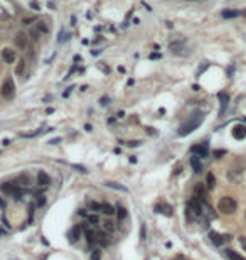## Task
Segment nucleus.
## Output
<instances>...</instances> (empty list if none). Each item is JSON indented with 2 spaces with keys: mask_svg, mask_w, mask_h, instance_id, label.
<instances>
[{
  "mask_svg": "<svg viewBox=\"0 0 246 260\" xmlns=\"http://www.w3.org/2000/svg\"><path fill=\"white\" fill-rule=\"evenodd\" d=\"M202 120H204V115H202L201 112L192 113V115L189 117V120H187L184 125H180V129H179V132H177L179 137H185V135H189L191 132H194V130L202 123Z\"/></svg>",
  "mask_w": 246,
  "mask_h": 260,
  "instance_id": "1",
  "label": "nucleus"
},
{
  "mask_svg": "<svg viewBox=\"0 0 246 260\" xmlns=\"http://www.w3.org/2000/svg\"><path fill=\"white\" fill-rule=\"evenodd\" d=\"M218 210L221 213H224V215H233V213L236 211V201L231 196H224V198L219 199Z\"/></svg>",
  "mask_w": 246,
  "mask_h": 260,
  "instance_id": "2",
  "label": "nucleus"
},
{
  "mask_svg": "<svg viewBox=\"0 0 246 260\" xmlns=\"http://www.w3.org/2000/svg\"><path fill=\"white\" fill-rule=\"evenodd\" d=\"M0 191L8 194V196H15V199H20V189H19V184L17 181H12V183H4L0 186Z\"/></svg>",
  "mask_w": 246,
  "mask_h": 260,
  "instance_id": "3",
  "label": "nucleus"
},
{
  "mask_svg": "<svg viewBox=\"0 0 246 260\" xmlns=\"http://www.w3.org/2000/svg\"><path fill=\"white\" fill-rule=\"evenodd\" d=\"M14 93H15V85L12 81V78H7L4 81V85H2V88H0V95L4 96L5 100H10L14 96Z\"/></svg>",
  "mask_w": 246,
  "mask_h": 260,
  "instance_id": "4",
  "label": "nucleus"
},
{
  "mask_svg": "<svg viewBox=\"0 0 246 260\" xmlns=\"http://www.w3.org/2000/svg\"><path fill=\"white\" fill-rule=\"evenodd\" d=\"M169 48H170L172 54H175V56H187L189 54V51L185 48L184 41H174V42H170Z\"/></svg>",
  "mask_w": 246,
  "mask_h": 260,
  "instance_id": "5",
  "label": "nucleus"
},
{
  "mask_svg": "<svg viewBox=\"0 0 246 260\" xmlns=\"http://www.w3.org/2000/svg\"><path fill=\"white\" fill-rule=\"evenodd\" d=\"M218 98H219V102H221L219 117H223V115H224V112H226V108H228V105H229V95H228L226 91H221V93L218 95Z\"/></svg>",
  "mask_w": 246,
  "mask_h": 260,
  "instance_id": "6",
  "label": "nucleus"
},
{
  "mask_svg": "<svg viewBox=\"0 0 246 260\" xmlns=\"http://www.w3.org/2000/svg\"><path fill=\"white\" fill-rule=\"evenodd\" d=\"M191 152L194 156H197V157H207V154H209V149H207V144H201V145H194L191 149Z\"/></svg>",
  "mask_w": 246,
  "mask_h": 260,
  "instance_id": "7",
  "label": "nucleus"
},
{
  "mask_svg": "<svg viewBox=\"0 0 246 260\" xmlns=\"http://www.w3.org/2000/svg\"><path fill=\"white\" fill-rule=\"evenodd\" d=\"M233 137L238 139V140H243V139L246 137V125H243V123L234 125V127H233Z\"/></svg>",
  "mask_w": 246,
  "mask_h": 260,
  "instance_id": "8",
  "label": "nucleus"
},
{
  "mask_svg": "<svg viewBox=\"0 0 246 260\" xmlns=\"http://www.w3.org/2000/svg\"><path fill=\"white\" fill-rule=\"evenodd\" d=\"M14 44L19 49H25L27 48V34L25 32H17V36L14 37Z\"/></svg>",
  "mask_w": 246,
  "mask_h": 260,
  "instance_id": "9",
  "label": "nucleus"
},
{
  "mask_svg": "<svg viewBox=\"0 0 246 260\" xmlns=\"http://www.w3.org/2000/svg\"><path fill=\"white\" fill-rule=\"evenodd\" d=\"M37 184L41 186V188H47L51 184V178H49L47 172L39 171V174H37Z\"/></svg>",
  "mask_w": 246,
  "mask_h": 260,
  "instance_id": "10",
  "label": "nucleus"
},
{
  "mask_svg": "<svg viewBox=\"0 0 246 260\" xmlns=\"http://www.w3.org/2000/svg\"><path fill=\"white\" fill-rule=\"evenodd\" d=\"M2 59H4V63H7V64H12L15 61V51H12L10 48L4 49L2 51Z\"/></svg>",
  "mask_w": 246,
  "mask_h": 260,
  "instance_id": "11",
  "label": "nucleus"
},
{
  "mask_svg": "<svg viewBox=\"0 0 246 260\" xmlns=\"http://www.w3.org/2000/svg\"><path fill=\"white\" fill-rule=\"evenodd\" d=\"M110 235L108 233H105V232H100V233H96V243H100L101 247H108L110 245Z\"/></svg>",
  "mask_w": 246,
  "mask_h": 260,
  "instance_id": "12",
  "label": "nucleus"
},
{
  "mask_svg": "<svg viewBox=\"0 0 246 260\" xmlns=\"http://www.w3.org/2000/svg\"><path fill=\"white\" fill-rule=\"evenodd\" d=\"M81 233H83V226H81V225H76L74 228L69 232V235H68V237H69V242H71V243H74L76 240L81 237Z\"/></svg>",
  "mask_w": 246,
  "mask_h": 260,
  "instance_id": "13",
  "label": "nucleus"
},
{
  "mask_svg": "<svg viewBox=\"0 0 246 260\" xmlns=\"http://www.w3.org/2000/svg\"><path fill=\"white\" fill-rule=\"evenodd\" d=\"M191 167L194 169V172H201L202 171V164H201V157H197V156H192L191 157Z\"/></svg>",
  "mask_w": 246,
  "mask_h": 260,
  "instance_id": "14",
  "label": "nucleus"
},
{
  "mask_svg": "<svg viewBox=\"0 0 246 260\" xmlns=\"http://www.w3.org/2000/svg\"><path fill=\"white\" fill-rule=\"evenodd\" d=\"M209 238H211V242H212L216 247H221L223 243H224V238H223L219 233H216V232H211V233H209Z\"/></svg>",
  "mask_w": 246,
  "mask_h": 260,
  "instance_id": "15",
  "label": "nucleus"
},
{
  "mask_svg": "<svg viewBox=\"0 0 246 260\" xmlns=\"http://www.w3.org/2000/svg\"><path fill=\"white\" fill-rule=\"evenodd\" d=\"M241 12L239 10H223L221 12V17L223 19H234V17H239Z\"/></svg>",
  "mask_w": 246,
  "mask_h": 260,
  "instance_id": "16",
  "label": "nucleus"
},
{
  "mask_svg": "<svg viewBox=\"0 0 246 260\" xmlns=\"http://www.w3.org/2000/svg\"><path fill=\"white\" fill-rule=\"evenodd\" d=\"M105 186H106V188H111V189H116V191H123V193L128 191V189H127L125 186L116 184V183H111V181H106V183H105Z\"/></svg>",
  "mask_w": 246,
  "mask_h": 260,
  "instance_id": "17",
  "label": "nucleus"
},
{
  "mask_svg": "<svg viewBox=\"0 0 246 260\" xmlns=\"http://www.w3.org/2000/svg\"><path fill=\"white\" fill-rule=\"evenodd\" d=\"M206 184H207V189H214V186H216V178H214V174H212V172H207Z\"/></svg>",
  "mask_w": 246,
  "mask_h": 260,
  "instance_id": "18",
  "label": "nucleus"
},
{
  "mask_svg": "<svg viewBox=\"0 0 246 260\" xmlns=\"http://www.w3.org/2000/svg\"><path fill=\"white\" fill-rule=\"evenodd\" d=\"M84 235H86V240H88L89 245H93V243H96V232H93V230H86L84 232Z\"/></svg>",
  "mask_w": 246,
  "mask_h": 260,
  "instance_id": "19",
  "label": "nucleus"
},
{
  "mask_svg": "<svg viewBox=\"0 0 246 260\" xmlns=\"http://www.w3.org/2000/svg\"><path fill=\"white\" fill-rule=\"evenodd\" d=\"M101 213H105L106 216H111V215H115V210H113V206L111 205L105 203V205H101Z\"/></svg>",
  "mask_w": 246,
  "mask_h": 260,
  "instance_id": "20",
  "label": "nucleus"
},
{
  "mask_svg": "<svg viewBox=\"0 0 246 260\" xmlns=\"http://www.w3.org/2000/svg\"><path fill=\"white\" fill-rule=\"evenodd\" d=\"M226 255L229 257V260H245L239 253H236L234 250H226Z\"/></svg>",
  "mask_w": 246,
  "mask_h": 260,
  "instance_id": "21",
  "label": "nucleus"
},
{
  "mask_svg": "<svg viewBox=\"0 0 246 260\" xmlns=\"http://www.w3.org/2000/svg\"><path fill=\"white\" fill-rule=\"evenodd\" d=\"M116 213H118V220H125V218H127V210H125L123 206L118 205V208H116Z\"/></svg>",
  "mask_w": 246,
  "mask_h": 260,
  "instance_id": "22",
  "label": "nucleus"
},
{
  "mask_svg": "<svg viewBox=\"0 0 246 260\" xmlns=\"http://www.w3.org/2000/svg\"><path fill=\"white\" fill-rule=\"evenodd\" d=\"M37 31H39L41 34H47V32H49L47 26H46L44 22H37Z\"/></svg>",
  "mask_w": 246,
  "mask_h": 260,
  "instance_id": "23",
  "label": "nucleus"
},
{
  "mask_svg": "<svg viewBox=\"0 0 246 260\" xmlns=\"http://www.w3.org/2000/svg\"><path fill=\"white\" fill-rule=\"evenodd\" d=\"M35 205L39 206V208H41V206H44V203H46V196H42V194H39V196H35Z\"/></svg>",
  "mask_w": 246,
  "mask_h": 260,
  "instance_id": "24",
  "label": "nucleus"
},
{
  "mask_svg": "<svg viewBox=\"0 0 246 260\" xmlns=\"http://www.w3.org/2000/svg\"><path fill=\"white\" fill-rule=\"evenodd\" d=\"M25 59H22L20 63H19V66H17V75H22V71H24V66H25Z\"/></svg>",
  "mask_w": 246,
  "mask_h": 260,
  "instance_id": "25",
  "label": "nucleus"
},
{
  "mask_svg": "<svg viewBox=\"0 0 246 260\" xmlns=\"http://www.w3.org/2000/svg\"><path fill=\"white\" fill-rule=\"evenodd\" d=\"M88 221L91 223V225H96V223L100 221V218H98L96 215H89V216H88Z\"/></svg>",
  "mask_w": 246,
  "mask_h": 260,
  "instance_id": "26",
  "label": "nucleus"
},
{
  "mask_svg": "<svg viewBox=\"0 0 246 260\" xmlns=\"http://www.w3.org/2000/svg\"><path fill=\"white\" fill-rule=\"evenodd\" d=\"M29 5H30V9H32V10H41V4H39V2H35V0H32Z\"/></svg>",
  "mask_w": 246,
  "mask_h": 260,
  "instance_id": "27",
  "label": "nucleus"
},
{
  "mask_svg": "<svg viewBox=\"0 0 246 260\" xmlns=\"http://www.w3.org/2000/svg\"><path fill=\"white\" fill-rule=\"evenodd\" d=\"M89 208H91L93 211H101V205H100V203H89Z\"/></svg>",
  "mask_w": 246,
  "mask_h": 260,
  "instance_id": "28",
  "label": "nucleus"
},
{
  "mask_svg": "<svg viewBox=\"0 0 246 260\" xmlns=\"http://www.w3.org/2000/svg\"><path fill=\"white\" fill-rule=\"evenodd\" d=\"M101 259V253H100V250L96 248V250H93V255H91V260H100Z\"/></svg>",
  "mask_w": 246,
  "mask_h": 260,
  "instance_id": "29",
  "label": "nucleus"
},
{
  "mask_svg": "<svg viewBox=\"0 0 246 260\" xmlns=\"http://www.w3.org/2000/svg\"><path fill=\"white\" fill-rule=\"evenodd\" d=\"M105 228H106L108 232H113V230H115V226H113L111 221H105Z\"/></svg>",
  "mask_w": 246,
  "mask_h": 260,
  "instance_id": "30",
  "label": "nucleus"
},
{
  "mask_svg": "<svg viewBox=\"0 0 246 260\" xmlns=\"http://www.w3.org/2000/svg\"><path fill=\"white\" fill-rule=\"evenodd\" d=\"M30 36H32L34 41H37V39L41 37V32H39V31H30Z\"/></svg>",
  "mask_w": 246,
  "mask_h": 260,
  "instance_id": "31",
  "label": "nucleus"
},
{
  "mask_svg": "<svg viewBox=\"0 0 246 260\" xmlns=\"http://www.w3.org/2000/svg\"><path fill=\"white\" fill-rule=\"evenodd\" d=\"M224 154H226V151H214V157H216V159H221Z\"/></svg>",
  "mask_w": 246,
  "mask_h": 260,
  "instance_id": "32",
  "label": "nucleus"
},
{
  "mask_svg": "<svg viewBox=\"0 0 246 260\" xmlns=\"http://www.w3.org/2000/svg\"><path fill=\"white\" fill-rule=\"evenodd\" d=\"M73 167H74V169H78V171H79V172H88V171H86V167H83V166H78V164H74V166H73Z\"/></svg>",
  "mask_w": 246,
  "mask_h": 260,
  "instance_id": "33",
  "label": "nucleus"
},
{
  "mask_svg": "<svg viewBox=\"0 0 246 260\" xmlns=\"http://www.w3.org/2000/svg\"><path fill=\"white\" fill-rule=\"evenodd\" d=\"M128 145L130 147H138V145H142V142L140 140H133V142H128Z\"/></svg>",
  "mask_w": 246,
  "mask_h": 260,
  "instance_id": "34",
  "label": "nucleus"
},
{
  "mask_svg": "<svg viewBox=\"0 0 246 260\" xmlns=\"http://www.w3.org/2000/svg\"><path fill=\"white\" fill-rule=\"evenodd\" d=\"M71 90H73V86H69V88L66 90L64 93H62V96H64V98H68V96H69V93H71Z\"/></svg>",
  "mask_w": 246,
  "mask_h": 260,
  "instance_id": "35",
  "label": "nucleus"
},
{
  "mask_svg": "<svg viewBox=\"0 0 246 260\" xmlns=\"http://www.w3.org/2000/svg\"><path fill=\"white\" fill-rule=\"evenodd\" d=\"M108 103H110V98H108V96H106V98H101V105H103V107H105V105H108Z\"/></svg>",
  "mask_w": 246,
  "mask_h": 260,
  "instance_id": "36",
  "label": "nucleus"
},
{
  "mask_svg": "<svg viewBox=\"0 0 246 260\" xmlns=\"http://www.w3.org/2000/svg\"><path fill=\"white\" fill-rule=\"evenodd\" d=\"M59 142H61V137H57V139H52V140H51L49 144L52 145V144H59Z\"/></svg>",
  "mask_w": 246,
  "mask_h": 260,
  "instance_id": "37",
  "label": "nucleus"
},
{
  "mask_svg": "<svg viewBox=\"0 0 246 260\" xmlns=\"http://www.w3.org/2000/svg\"><path fill=\"white\" fill-rule=\"evenodd\" d=\"M174 260H189L187 257H184V255H175V259Z\"/></svg>",
  "mask_w": 246,
  "mask_h": 260,
  "instance_id": "38",
  "label": "nucleus"
},
{
  "mask_svg": "<svg viewBox=\"0 0 246 260\" xmlns=\"http://www.w3.org/2000/svg\"><path fill=\"white\" fill-rule=\"evenodd\" d=\"M148 134H150V135H157V132H155V129H152V127H148Z\"/></svg>",
  "mask_w": 246,
  "mask_h": 260,
  "instance_id": "39",
  "label": "nucleus"
},
{
  "mask_svg": "<svg viewBox=\"0 0 246 260\" xmlns=\"http://www.w3.org/2000/svg\"><path fill=\"white\" fill-rule=\"evenodd\" d=\"M84 129H86V132H91V130H93V127H91L89 123H86V125H84Z\"/></svg>",
  "mask_w": 246,
  "mask_h": 260,
  "instance_id": "40",
  "label": "nucleus"
},
{
  "mask_svg": "<svg viewBox=\"0 0 246 260\" xmlns=\"http://www.w3.org/2000/svg\"><path fill=\"white\" fill-rule=\"evenodd\" d=\"M30 22H32V19L27 17V19H24V21H22V24H30Z\"/></svg>",
  "mask_w": 246,
  "mask_h": 260,
  "instance_id": "41",
  "label": "nucleus"
},
{
  "mask_svg": "<svg viewBox=\"0 0 246 260\" xmlns=\"http://www.w3.org/2000/svg\"><path fill=\"white\" fill-rule=\"evenodd\" d=\"M241 245H243V248L246 250V238H241Z\"/></svg>",
  "mask_w": 246,
  "mask_h": 260,
  "instance_id": "42",
  "label": "nucleus"
},
{
  "mask_svg": "<svg viewBox=\"0 0 246 260\" xmlns=\"http://www.w3.org/2000/svg\"><path fill=\"white\" fill-rule=\"evenodd\" d=\"M71 24H73V26H76V17H74V15L71 17Z\"/></svg>",
  "mask_w": 246,
  "mask_h": 260,
  "instance_id": "43",
  "label": "nucleus"
},
{
  "mask_svg": "<svg viewBox=\"0 0 246 260\" xmlns=\"http://www.w3.org/2000/svg\"><path fill=\"white\" fill-rule=\"evenodd\" d=\"M0 208H5V201L4 199H0Z\"/></svg>",
  "mask_w": 246,
  "mask_h": 260,
  "instance_id": "44",
  "label": "nucleus"
}]
</instances>
